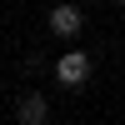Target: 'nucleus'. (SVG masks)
Returning <instances> with one entry per match:
<instances>
[{
  "label": "nucleus",
  "mask_w": 125,
  "mask_h": 125,
  "mask_svg": "<svg viewBox=\"0 0 125 125\" xmlns=\"http://www.w3.org/2000/svg\"><path fill=\"white\" fill-rule=\"evenodd\" d=\"M45 120H50V100L40 90H25L15 100V125H45Z\"/></svg>",
  "instance_id": "obj_3"
},
{
  "label": "nucleus",
  "mask_w": 125,
  "mask_h": 125,
  "mask_svg": "<svg viewBox=\"0 0 125 125\" xmlns=\"http://www.w3.org/2000/svg\"><path fill=\"white\" fill-rule=\"evenodd\" d=\"M110 5H125V0H110Z\"/></svg>",
  "instance_id": "obj_4"
},
{
  "label": "nucleus",
  "mask_w": 125,
  "mask_h": 125,
  "mask_svg": "<svg viewBox=\"0 0 125 125\" xmlns=\"http://www.w3.org/2000/svg\"><path fill=\"white\" fill-rule=\"evenodd\" d=\"M80 30H85V10H80V5H70V0L50 5V35H60V40H75Z\"/></svg>",
  "instance_id": "obj_2"
},
{
  "label": "nucleus",
  "mask_w": 125,
  "mask_h": 125,
  "mask_svg": "<svg viewBox=\"0 0 125 125\" xmlns=\"http://www.w3.org/2000/svg\"><path fill=\"white\" fill-rule=\"evenodd\" d=\"M55 80H60L65 90H80V85L90 80V55H85V50H65V55L55 60Z\"/></svg>",
  "instance_id": "obj_1"
}]
</instances>
